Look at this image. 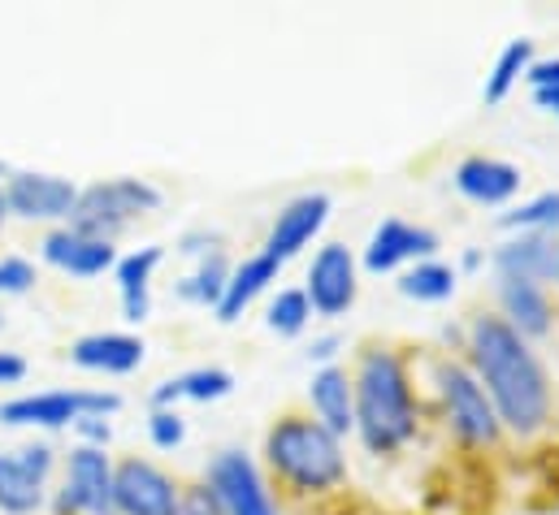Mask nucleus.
I'll return each instance as SVG.
<instances>
[{"mask_svg":"<svg viewBox=\"0 0 559 515\" xmlns=\"http://www.w3.org/2000/svg\"><path fill=\"white\" fill-rule=\"evenodd\" d=\"M118 394H96V390H48V394H22L0 403L4 424H39V429H66L79 424L83 416H109L118 411Z\"/></svg>","mask_w":559,"mask_h":515,"instance_id":"423d86ee","label":"nucleus"},{"mask_svg":"<svg viewBox=\"0 0 559 515\" xmlns=\"http://www.w3.org/2000/svg\"><path fill=\"white\" fill-rule=\"evenodd\" d=\"M147 438H152L160 451H174V446H182L187 424H182V416H178L174 407H156L152 420H147Z\"/></svg>","mask_w":559,"mask_h":515,"instance_id":"c85d7f7f","label":"nucleus"},{"mask_svg":"<svg viewBox=\"0 0 559 515\" xmlns=\"http://www.w3.org/2000/svg\"><path fill=\"white\" fill-rule=\"evenodd\" d=\"M438 394L447 403V420H451L460 442H468V446H495L499 442V429H503L499 411H495L490 394L481 390V382L473 378V369H464L455 360L438 364Z\"/></svg>","mask_w":559,"mask_h":515,"instance_id":"39448f33","label":"nucleus"},{"mask_svg":"<svg viewBox=\"0 0 559 515\" xmlns=\"http://www.w3.org/2000/svg\"><path fill=\"white\" fill-rule=\"evenodd\" d=\"M209 494L217 499L222 515H278L261 468L243 451H222L209 464Z\"/></svg>","mask_w":559,"mask_h":515,"instance_id":"0eeeda50","label":"nucleus"},{"mask_svg":"<svg viewBox=\"0 0 559 515\" xmlns=\"http://www.w3.org/2000/svg\"><path fill=\"white\" fill-rule=\"evenodd\" d=\"M308 398H312L317 424H325L334 438H343V433L356 429V390H352V378L343 369L325 364L321 373H312Z\"/></svg>","mask_w":559,"mask_h":515,"instance_id":"f3484780","label":"nucleus"},{"mask_svg":"<svg viewBox=\"0 0 559 515\" xmlns=\"http://www.w3.org/2000/svg\"><path fill=\"white\" fill-rule=\"evenodd\" d=\"M312 312L321 316H343L356 303V256L343 243H325L312 268H308V286H304Z\"/></svg>","mask_w":559,"mask_h":515,"instance_id":"f8f14e48","label":"nucleus"},{"mask_svg":"<svg viewBox=\"0 0 559 515\" xmlns=\"http://www.w3.org/2000/svg\"><path fill=\"white\" fill-rule=\"evenodd\" d=\"M282 264L274 256H248L239 268H230V282H226V295H222V303H217V316L222 321H235L261 290H270V282H278Z\"/></svg>","mask_w":559,"mask_h":515,"instance_id":"412c9836","label":"nucleus"},{"mask_svg":"<svg viewBox=\"0 0 559 515\" xmlns=\"http://www.w3.org/2000/svg\"><path fill=\"white\" fill-rule=\"evenodd\" d=\"M22 378H26V360H22V356H13V351H0V386L22 382Z\"/></svg>","mask_w":559,"mask_h":515,"instance_id":"72a5a7b5","label":"nucleus"},{"mask_svg":"<svg viewBox=\"0 0 559 515\" xmlns=\"http://www.w3.org/2000/svg\"><path fill=\"white\" fill-rule=\"evenodd\" d=\"M495 268H499V277H525V282L543 286L547 277H556L559 248L547 235H521L495 252Z\"/></svg>","mask_w":559,"mask_h":515,"instance_id":"aec40b11","label":"nucleus"},{"mask_svg":"<svg viewBox=\"0 0 559 515\" xmlns=\"http://www.w3.org/2000/svg\"><path fill=\"white\" fill-rule=\"evenodd\" d=\"M174 515H222V507H217V499L209 494V486H191V490L178 494V512Z\"/></svg>","mask_w":559,"mask_h":515,"instance_id":"7c9ffc66","label":"nucleus"},{"mask_svg":"<svg viewBox=\"0 0 559 515\" xmlns=\"http://www.w3.org/2000/svg\"><path fill=\"white\" fill-rule=\"evenodd\" d=\"M230 390H235V378H230L226 369H191V373H178V378L160 382L156 394H152V403H156V407H174V403H182V398H191V403H213V398H226Z\"/></svg>","mask_w":559,"mask_h":515,"instance_id":"5701e85b","label":"nucleus"},{"mask_svg":"<svg viewBox=\"0 0 559 515\" xmlns=\"http://www.w3.org/2000/svg\"><path fill=\"white\" fill-rule=\"evenodd\" d=\"M156 264H160V248H140V252H131V256H122L118 264H114V273H118V290H122V312H127V321H143V316H147V308H152L147 286H152Z\"/></svg>","mask_w":559,"mask_h":515,"instance_id":"4be33fe9","label":"nucleus"},{"mask_svg":"<svg viewBox=\"0 0 559 515\" xmlns=\"http://www.w3.org/2000/svg\"><path fill=\"white\" fill-rule=\"evenodd\" d=\"M35 286V268L26 260L17 256H4L0 260V295H22Z\"/></svg>","mask_w":559,"mask_h":515,"instance_id":"c756f323","label":"nucleus"},{"mask_svg":"<svg viewBox=\"0 0 559 515\" xmlns=\"http://www.w3.org/2000/svg\"><path fill=\"white\" fill-rule=\"evenodd\" d=\"M308 321H312V303H308L304 290H278L274 295V303H270V330L274 334L295 338V334L308 330Z\"/></svg>","mask_w":559,"mask_h":515,"instance_id":"cd10ccee","label":"nucleus"},{"mask_svg":"<svg viewBox=\"0 0 559 515\" xmlns=\"http://www.w3.org/2000/svg\"><path fill=\"white\" fill-rule=\"evenodd\" d=\"M508 230H525V235H559V191H543L530 204H521L516 213L503 217Z\"/></svg>","mask_w":559,"mask_h":515,"instance_id":"bb28decb","label":"nucleus"},{"mask_svg":"<svg viewBox=\"0 0 559 515\" xmlns=\"http://www.w3.org/2000/svg\"><path fill=\"white\" fill-rule=\"evenodd\" d=\"M438 252V235L433 230H425V226H408V221H382L378 230H373V239H369V248H365V268H373V273H391V268H400L404 260H417V256H433Z\"/></svg>","mask_w":559,"mask_h":515,"instance_id":"4468645a","label":"nucleus"},{"mask_svg":"<svg viewBox=\"0 0 559 515\" xmlns=\"http://www.w3.org/2000/svg\"><path fill=\"white\" fill-rule=\"evenodd\" d=\"M178 486L147 459H122L114 468V507L118 515H174L178 512Z\"/></svg>","mask_w":559,"mask_h":515,"instance_id":"1a4fd4ad","label":"nucleus"},{"mask_svg":"<svg viewBox=\"0 0 559 515\" xmlns=\"http://www.w3.org/2000/svg\"><path fill=\"white\" fill-rule=\"evenodd\" d=\"M44 260L57 264V268H66V273H74V277H100L105 268L118 264V252H114V243L92 239V235H79V230L66 226V230H52L44 239Z\"/></svg>","mask_w":559,"mask_h":515,"instance_id":"dca6fc26","label":"nucleus"},{"mask_svg":"<svg viewBox=\"0 0 559 515\" xmlns=\"http://www.w3.org/2000/svg\"><path fill=\"white\" fill-rule=\"evenodd\" d=\"M70 360L92 373H135L143 364V343L135 334H83L70 347Z\"/></svg>","mask_w":559,"mask_h":515,"instance_id":"a211bd4d","label":"nucleus"},{"mask_svg":"<svg viewBox=\"0 0 559 515\" xmlns=\"http://www.w3.org/2000/svg\"><path fill=\"white\" fill-rule=\"evenodd\" d=\"M352 390H356V433L373 455H395L400 446L413 442L417 398H413L408 364L395 351L386 347L360 351Z\"/></svg>","mask_w":559,"mask_h":515,"instance_id":"f03ea898","label":"nucleus"},{"mask_svg":"<svg viewBox=\"0 0 559 515\" xmlns=\"http://www.w3.org/2000/svg\"><path fill=\"white\" fill-rule=\"evenodd\" d=\"M226 282H230L226 260L217 256V252H209V256L200 260V268H195V273H187V277L178 282V295H182L187 303L217 308V303H222V295H226Z\"/></svg>","mask_w":559,"mask_h":515,"instance_id":"393cba45","label":"nucleus"},{"mask_svg":"<svg viewBox=\"0 0 559 515\" xmlns=\"http://www.w3.org/2000/svg\"><path fill=\"white\" fill-rule=\"evenodd\" d=\"M4 200H9V213L26 221H70L79 204V187L57 173H13L4 187Z\"/></svg>","mask_w":559,"mask_h":515,"instance_id":"9d476101","label":"nucleus"},{"mask_svg":"<svg viewBox=\"0 0 559 515\" xmlns=\"http://www.w3.org/2000/svg\"><path fill=\"white\" fill-rule=\"evenodd\" d=\"M152 208H160V191L152 182H143V178H109V182H96V187L79 191V204L70 213V230L114 243V235L122 226H131L135 217L152 213Z\"/></svg>","mask_w":559,"mask_h":515,"instance_id":"20e7f679","label":"nucleus"},{"mask_svg":"<svg viewBox=\"0 0 559 515\" xmlns=\"http://www.w3.org/2000/svg\"><path fill=\"white\" fill-rule=\"evenodd\" d=\"M499 303H503V321L521 334V338H538L551 330V299L538 282L525 277H499Z\"/></svg>","mask_w":559,"mask_h":515,"instance_id":"6ab92c4d","label":"nucleus"},{"mask_svg":"<svg viewBox=\"0 0 559 515\" xmlns=\"http://www.w3.org/2000/svg\"><path fill=\"white\" fill-rule=\"evenodd\" d=\"M52 472V446L35 442L17 455H0V512L31 515L44 503V481Z\"/></svg>","mask_w":559,"mask_h":515,"instance_id":"9b49d317","label":"nucleus"},{"mask_svg":"<svg viewBox=\"0 0 559 515\" xmlns=\"http://www.w3.org/2000/svg\"><path fill=\"white\" fill-rule=\"evenodd\" d=\"M265 459L299 494L334 490L347 477V459H343L338 438L308 416H282L265 433Z\"/></svg>","mask_w":559,"mask_h":515,"instance_id":"7ed1b4c3","label":"nucleus"},{"mask_svg":"<svg viewBox=\"0 0 559 515\" xmlns=\"http://www.w3.org/2000/svg\"><path fill=\"white\" fill-rule=\"evenodd\" d=\"M556 277H559V268H556Z\"/></svg>","mask_w":559,"mask_h":515,"instance_id":"58836bf2","label":"nucleus"},{"mask_svg":"<svg viewBox=\"0 0 559 515\" xmlns=\"http://www.w3.org/2000/svg\"><path fill=\"white\" fill-rule=\"evenodd\" d=\"M325 217H330V195H321V191L295 195L278 213V221H274V230H270V239H265V256H274L278 264H286L295 252H304V248L321 235Z\"/></svg>","mask_w":559,"mask_h":515,"instance_id":"ddd939ff","label":"nucleus"},{"mask_svg":"<svg viewBox=\"0 0 559 515\" xmlns=\"http://www.w3.org/2000/svg\"><path fill=\"white\" fill-rule=\"evenodd\" d=\"M0 173H4V160H0Z\"/></svg>","mask_w":559,"mask_h":515,"instance_id":"4c0bfd02","label":"nucleus"},{"mask_svg":"<svg viewBox=\"0 0 559 515\" xmlns=\"http://www.w3.org/2000/svg\"><path fill=\"white\" fill-rule=\"evenodd\" d=\"M61 515H118L114 507V464L105 446H79L70 455L66 490L57 499Z\"/></svg>","mask_w":559,"mask_h":515,"instance_id":"6e6552de","label":"nucleus"},{"mask_svg":"<svg viewBox=\"0 0 559 515\" xmlns=\"http://www.w3.org/2000/svg\"><path fill=\"white\" fill-rule=\"evenodd\" d=\"M534 100H538V109H551L559 118V87L556 92H534Z\"/></svg>","mask_w":559,"mask_h":515,"instance_id":"f704fd0d","label":"nucleus"},{"mask_svg":"<svg viewBox=\"0 0 559 515\" xmlns=\"http://www.w3.org/2000/svg\"><path fill=\"white\" fill-rule=\"evenodd\" d=\"M334 347H338L334 338H317V343H312V360H330V356H334Z\"/></svg>","mask_w":559,"mask_h":515,"instance_id":"c9c22d12","label":"nucleus"},{"mask_svg":"<svg viewBox=\"0 0 559 515\" xmlns=\"http://www.w3.org/2000/svg\"><path fill=\"white\" fill-rule=\"evenodd\" d=\"M74 429L83 433V446H109V438H114V429H109L105 416H83Z\"/></svg>","mask_w":559,"mask_h":515,"instance_id":"473e14b6","label":"nucleus"},{"mask_svg":"<svg viewBox=\"0 0 559 515\" xmlns=\"http://www.w3.org/2000/svg\"><path fill=\"white\" fill-rule=\"evenodd\" d=\"M455 191L473 204H508L521 191V169L499 156H464L455 165Z\"/></svg>","mask_w":559,"mask_h":515,"instance_id":"2eb2a0df","label":"nucleus"},{"mask_svg":"<svg viewBox=\"0 0 559 515\" xmlns=\"http://www.w3.org/2000/svg\"><path fill=\"white\" fill-rule=\"evenodd\" d=\"M525 83H530L534 92H556L559 87V57H543V61H534V65L525 70Z\"/></svg>","mask_w":559,"mask_h":515,"instance_id":"2f4dec72","label":"nucleus"},{"mask_svg":"<svg viewBox=\"0 0 559 515\" xmlns=\"http://www.w3.org/2000/svg\"><path fill=\"white\" fill-rule=\"evenodd\" d=\"M9 217V200H4V191H0V221Z\"/></svg>","mask_w":559,"mask_h":515,"instance_id":"e433bc0d","label":"nucleus"},{"mask_svg":"<svg viewBox=\"0 0 559 515\" xmlns=\"http://www.w3.org/2000/svg\"><path fill=\"white\" fill-rule=\"evenodd\" d=\"M530 65H534V39H512V44L499 52V61H495V70H490V79H486V87H481L486 105H503L508 92L525 79Z\"/></svg>","mask_w":559,"mask_h":515,"instance_id":"b1692460","label":"nucleus"},{"mask_svg":"<svg viewBox=\"0 0 559 515\" xmlns=\"http://www.w3.org/2000/svg\"><path fill=\"white\" fill-rule=\"evenodd\" d=\"M400 290L408 299H420V303H442L455 290V268L442 264V260H420L417 268H408L400 277Z\"/></svg>","mask_w":559,"mask_h":515,"instance_id":"a878e982","label":"nucleus"},{"mask_svg":"<svg viewBox=\"0 0 559 515\" xmlns=\"http://www.w3.org/2000/svg\"><path fill=\"white\" fill-rule=\"evenodd\" d=\"M468 360L473 378L490 394L499 424L530 438L551 416V386L534 356V347L503 321V316H477L468 330Z\"/></svg>","mask_w":559,"mask_h":515,"instance_id":"f257e3e1","label":"nucleus"}]
</instances>
